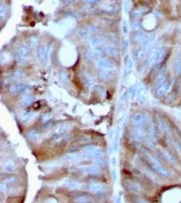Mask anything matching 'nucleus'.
<instances>
[{
    "label": "nucleus",
    "instance_id": "15",
    "mask_svg": "<svg viewBox=\"0 0 181 203\" xmlns=\"http://www.w3.org/2000/svg\"><path fill=\"white\" fill-rule=\"evenodd\" d=\"M69 126H68V125H64V126L60 127L59 129H58L57 132H56L55 136L57 137H60L61 135L66 133L67 131L69 130Z\"/></svg>",
    "mask_w": 181,
    "mask_h": 203
},
{
    "label": "nucleus",
    "instance_id": "18",
    "mask_svg": "<svg viewBox=\"0 0 181 203\" xmlns=\"http://www.w3.org/2000/svg\"><path fill=\"white\" fill-rule=\"evenodd\" d=\"M113 73L112 72H111V71H109V72L102 73L101 74V77L102 78V79H109V78H111V77H113Z\"/></svg>",
    "mask_w": 181,
    "mask_h": 203
},
{
    "label": "nucleus",
    "instance_id": "11",
    "mask_svg": "<svg viewBox=\"0 0 181 203\" xmlns=\"http://www.w3.org/2000/svg\"><path fill=\"white\" fill-rule=\"evenodd\" d=\"M35 101V98L33 96L30 95H27L24 96V97L21 99L20 100V104L21 105H23L24 106H27L31 104L32 103Z\"/></svg>",
    "mask_w": 181,
    "mask_h": 203
},
{
    "label": "nucleus",
    "instance_id": "13",
    "mask_svg": "<svg viewBox=\"0 0 181 203\" xmlns=\"http://www.w3.org/2000/svg\"><path fill=\"white\" fill-rule=\"evenodd\" d=\"M127 187L129 189V190L136 192V193H138V192H140L141 191L140 187L138 186V184L133 182L127 183Z\"/></svg>",
    "mask_w": 181,
    "mask_h": 203
},
{
    "label": "nucleus",
    "instance_id": "6",
    "mask_svg": "<svg viewBox=\"0 0 181 203\" xmlns=\"http://www.w3.org/2000/svg\"><path fill=\"white\" fill-rule=\"evenodd\" d=\"M65 185L67 188L71 190H78L82 189L84 185L81 183L77 182V181L73 180H67L65 182Z\"/></svg>",
    "mask_w": 181,
    "mask_h": 203
},
{
    "label": "nucleus",
    "instance_id": "22",
    "mask_svg": "<svg viewBox=\"0 0 181 203\" xmlns=\"http://www.w3.org/2000/svg\"><path fill=\"white\" fill-rule=\"evenodd\" d=\"M176 73L178 74H181V61H180L176 66Z\"/></svg>",
    "mask_w": 181,
    "mask_h": 203
},
{
    "label": "nucleus",
    "instance_id": "23",
    "mask_svg": "<svg viewBox=\"0 0 181 203\" xmlns=\"http://www.w3.org/2000/svg\"><path fill=\"white\" fill-rule=\"evenodd\" d=\"M0 190L1 192H5L6 190V184L4 183H2L0 185Z\"/></svg>",
    "mask_w": 181,
    "mask_h": 203
},
{
    "label": "nucleus",
    "instance_id": "4",
    "mask_svg": "<svg viewBox=\"0 0 181 203\" xmlns=\"http://www.w3.org/2000/svg\"><path fill=\"white\" fill-rule=\"evenodd\" d=\"M37 116V114L34 112H29V111H24L20 114V117L21 121L23 123H28L32 121Z\"/></svg>",
    "mask_w": 181,
    "mask_h": 203
},
{
    "label": "nucleus",
    "instance_id": "3",
    "mask_svg": "<svg viewBox=\"0 0 181 203\" xmlns=\"http://www.w3.org/2000/svg\"><path fill=\"white\" fill-rule=\"evenodd\" d=\"M79 169L81 172L85 174H89V175L98 176L101 173V170L97 167H93L90 165H83L79 167Z\"/></svg>",
    "mask_w": 181,
    "mask_h": 203
},
{
    "label": "nucleus",
    "instance_id": "1",
    "mask_svg": "<svg viewBox=\"0 0 181 203\" xmlns=\"http://www.w3.org/2000/svg\"><path fill=\"white\" fill-rule=\"evenodd\" d=\"M149 162L152 169L160 176L165 177H170L171 176V174H170L168 171H167L166 169H164L155 158L149 156Z\"/></svg>",
    "mask_w": 181,
    "mask_h": 203
},
{
    "label": "nucleus",
    "instance_id": "26",
    "mask_svg": "<svg viewBox=\"0 0 181 203\" xmlns=\"http://www.w3.org/2000/svg\"><path fill=\"white\" fill-rule=\"evenodd\" d=\"M111 163L113 166H116L117 165V159L115 157H113L111 159Z\"/></svg>",
    "mask_w": 181,
    "mask_h": 203
},
{
    "label": "nucleus",
    "instance_id": "7",
    "mask_svg": "<svg viewBox=\"0 0 181 203\" xmlns=\"http://www.w3.org/2000/svg\"><path fill=\"white\" fill-rule=\"evenodd\" d=\"M29 89V87L27 86L24 85H20V84H16L14 85L12 87L10 88V91L11 94H19L21 93V92H24Z\"/></svg>",
    "mask_w": 181,
    "mask_h": 203
},
{
    "label": "nucleus",
    "instance_id": "20",
    "mask_svg": "<svg viewBox=\"0 0 181 203\" xmlns=\"http://www.w3.org/2000/svg\"><path fill=\"white\" fill-rule=\"evenodd\" d=\"M52 118V115H50V114H45V115H43L41 117V121H42V122H47L50 119Z\"/></svg>",
    "mask_w": 181,
    "mask_h": 203
},
{
    "label": "nucleus",
    "instance_id": "9",
    "mask_svg": "<svg viewBox=\"0 0 181 203\" xmlns=\"http://www.w3.org/2000/svg\"><path fill=\"white\" fill-rule=\"evenodd\" d=\"M3 169L6 172L12 173L16 170V167L15 165V163L11 161H7L3 164Z\"/></svg>",
    "mask_w": 181,
    "mask_h": 203
},
{
    "label": "nucleus",
    "instance_id": "14",
    "mask_svg": "<svg viewBox=\"0 0 181 203\" xmlns=\"http://www.w3.org/2000/svg\"><path fill=\"white\" fill-rule=\"evenodd\" d=\"M27 137L29 138V140H31L32 141H34V142H37L38 140H40V135L35 132H33V131L28 133L27 134Z\"/></svg>",
    "mask_w": 181,
    "mask_h": 203
},
{
    "label": "nucleus",
    "instance_id": "8",
    "mask_svg": "<svg viewBox=\"0 0 181 203\" xmlns=\"http://www.w3.org/2000/svg\"><path fill=\"white\" fill-rule=\"evenodd\" d=\"M170 87V82L166 81L164 83H162L157 88V95L159 96V97H162V96L164 95L166 92L168 91Z\"/></svg>",
    "mask_w": 181,
    "mask_h": 203
},
{
    "label": "nucleus",
    "instance_id": "2",
    "mask_svg": "<svg viewBox=\"0 0 181 203\" xmlns=\"http://www.w3.org/2000/svg\"><path fill=\"white\" fill-rule=\"evenodd\" d=\"M85 153L87 156V158L91 159H100L103 156V151L101 148L96 146H88L85 148Z\"/></svg>",
    "mask_w": 181,
    "mask_h": 203
},
{
    "label": "nucleus",
    "instance_id": "12",
    "mask_svg": "<svg viewBox=\"0 0 181 203\" xmlns=\"http://www.w3.org/2000/svg\"><path fill=\"white\" fill-rule=\"evenodd\" d=\"M120 129H121V127L119 126H118V127L117 128V130L115 131V139H114V142H113V149L114 152H116L118 149Z\"/></svg>",
    "mask_w": 181,
    "mask_h": 203
},
{
    "label": "nucleus",
    "instance_id": "19",
    "mask_svg": "<svg viewBox=\"0 0 181 203\" xmlns=\"http://www.w3.org/2000/svg\"><path fill=\"white\" fill-rule=\"evenodd\" d=\"M165 156H166V159H168L170 163H175V158H174L173 156L170 154V153H168L167 152H165Z\"/></svg>",
    "mask_w": 181,
    "mask_h": 203
},
{
    "label": "nucleus",
    "instance_id": "24",
    "mask_svg": "<svg viewBox=\"0 0 181 203\" xmlns=\"http://www.w3.org/2000/svg\"><path fill=\"white\" fill-rule=\"evenodd\" d=\"M112 176L113 180H116L117 178H118V176H117V173H116V169H113L112 171Z\"/></svg>",
    "mask_w": 181,
    "mask_h": 203
},
{
    "label": "nucleus",
    "instance_id": "25",
    "mask_svg": "<svg viewBox=\"0 0 181 203\" xmlns=\"http://www.w3.org/2000/svg\"><path fill=\"white\" fill-rule=\"evenodd\" d=\"M79 149H80V146H73L71 148H70V151L71 152H76L77 150H79Z\"/></svg>",
    "mask_w": 181,
    "mask_h": 203
},
{
    "label": "nucleus",
    "instance_id": "10",
    "mask_svg": "<svg viewBox=\"0 0 181 203\" xmlns=\"http://www.w3.org/2000/svg\"><path fill=\"white\" fill-rule=\"evenodd\" d=\"M165 55H166L165 49H160V50L158 51L157 54L154 56L153 58V60H152L153 63H157V62H161L162 60L164 59Z\"/></svg>",
    "mask_w": 181,
    "mask_h": 203
},
{
    "label": "nucleus",
    "instance_id": "27",
    "mask_svg": "<svg viewBox=\"0 0 181 203\" xmlns=\"http://www.w3.org/2000/svg\"><path fill=\"white\" fill-rule=\"evenodd\" d=\"M176 145H177V147H178V148L180 152L181 153V142H177Z\"/></svg>",
    "mask_w": 181,
    "mask_h": 203
},
{
    "label": "nucleus",
    "instance_id": "16",
    "mask_svg": "<svg viewBox=\"0 0 181 203\" xmlns=\"http://www.w3.org/2000/svg\"><path fill=\"white\" fill-rule=\"evenodd\" d=\"M18 180H18V178L16 177H10L3 180V182L6 184H12L14 183H16Z\"/></svg>",
    "mask_w": 181,
    "mask_h": 203
},
{
    "label": "nucleus",
    "instance_id": "5",
    "mask_svg": "<svg viewBox=\"0 0 181 203\" xmlns=\"http://www.w3.org/2000/svg\"><path fill=\"white\" fill-rule=\"evenodd\" d=\"M88 189L92 193L94 194H101L105 192L106 189L104 186L99 184L92 183L88 185Z\"/></svg>",
    "mask_w": 181,
    "mask_h": 203
},
{
    "label": "nucleus",
    "instance_id": "21",
    "mask_svg": "<svg viewBox=\"0 0 181 203\" xmlns=\"http://www.w3.org/2000/svg\"><path fill=\"white\" fill-rule=\"evenodd\" d=\"M105 162L106 161H104V160H98V161L96 162V164L98 166H104L106 164Z\"/></svg>",
    "mask_w": 181,
    "mask_h": 203
},
{
    "label": "nucleus",
    "instance_id": "17",
    "mask_svg": "<svg viewBox=\"0 0 181 203\" xmlns=\"http://www.w3.org/2000/svg\"><path fill=\"white\" fill-rule=\"evenodd\" d=\"M92 201V199L90 197L84 196V197H80L77 199V202H90Z\"/></svg>",
    "mask_w": 181,
    "mask_h": 203
}]
</instances>
